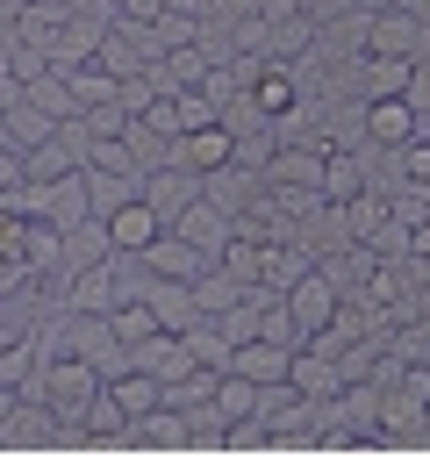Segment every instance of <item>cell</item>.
<instances>
[{
	"label": "cell",
	"mask_w": 430,
	"mask_h": 459,
	"mask_svg": "<svg viewBox=\"0 0 430 459\" xmlns=\"http://www.w3.org/2000/svg\"><path fill=\"white\" fill-rule=\"evenodd\" d=\"M229 373H244V380L272 387V380H287V373H294V344H272V337H244V344H236V359H229Z\"/></svg>",
	"instance_id": "7"
},
{
	"label": "cell",
	"mask_w": 430,
	"mask_h": 459,
	"mask_svg": "<svg viewBox=\"0 0 430 459\" xmlns=\"http://www.w3.org/2000/svg\"><path fill=\"white\" fill-rule=\"evenodd\" d=\"M229 158H236V129L229 122H201V129L179 136V165H194V172H215Z\"/></svg>",
	"instance_id": "9"
},
{
	"label": "cell",
	"mask_w": 430,
	"mask_h": 459,
	"mask_svg": "<svg viewBox=\"0 0 430 459\" xmlns=\"http://www.w3.org/2000/svg\"><path fill=\"white\" fill-rule=\"evenodd\" d=\"M287 380H294V387H301V394H308V402L322 409V402H337V394H344V359H330V351L301 344V351H294V373H287Z\"/></svg>",
	"instance_id": "5"
},
{
	"label": "cell",
	"mask_w": 430,
	"mask_h": 459,
	"mask_svg": "<svg viewBox=\"0 0 430 459\" xmlns=\"http://www.w3.org/2000/svg\"><path fill=\"white\" fill-rule=\"evenodd\" d=\"M14 402H22V387H14V380H0V423H7V409H14Z\"/></svg>",
	"instance_id": "21"
},
{
	"label": "cell",
	"mask_w": 430,
	"mask_h": 459,
	"mask_svg": "<svg viewBox=\"0 0 430 459\" xmlns=\"http://www.w3.org/2000/svg\"><path fill=\"white\" fill-rule=\"evenodd\" d=\"M201 194H208L215 208H229V215H251V194H258V179L244 172V158H229V165L201 172Z\"/></svg>",
	"instance_id": "13"
},
{
	"label": "cell",
	"mask_w": 430,
	"mask_h": 459,
	"mask_svg": "<svg viewBox=\"0 0 430 459\" xmlns=\"http://www.w3.org/2000/svg\"><path fill=\"white\" fill-rule=\"evenodd\" d=\"M172 230H179L186 244H201L208 258H222V244L236 237V215H229V208H215V201L201 194V201H186V208L172 215Z\"/></svg>",
	"instance_id": "4"
},
{
	"label": "cell",
	"mask_w": 430,
	"mask_h": 459,
	"mask_svg": "<svg viewBox=\"0 0 430 459\" xmlns=\"http://www.w3.org/2000/svg\"><path fill=\"white\" fill-rule=\"evenodd\" d=\"M143 179H150V172H129V165H86V201H93V215H115L122 201H136Z\"/></svg>",
	"instance_id": "10"
},
{
	"label": "cell",
	"mask_w": 430,
	"mask_h": 459,
	"mask_svg": "<svg viewBox=\"0 0 430 459\" xmlns=\"http://www.w3.org/2000/svg\"><path fill=\"white\" fill-rule=\"evenodd\" d=\"M0 122H7V143H22V151H36L43 136H57V115H50V108H36V100H29V86L0 108Z\"/></svg>",
	"instance_id": "12"
},
{
	"label": "cell",
	"mask_w": 430,
	"mask_h": 459,
	"mask_svg": "<svg viewBox=\"0 0 430 459\" xmlns=\"http://www.w3.org/2000/svg\"><path fill=\"white\" fill-rule=\"evenodd\" d=\"M100 222H108V244H115V251H150V237L165 230V215H158L143 194H136V201H122L115 215H100Z\"/></svg>",
	"instance_id": "6"
},
{
	"label": "cell",
	"mask_w": 430,
	"mask_h": 459,
	"mask_svg": "<svg viewBox=\"0 0 430 459\" xmlns=\"http://www.w3.org/2000/svg\"><path fill=\"white\" fill-rule=\"evenodd\" d=\"M136 258H143V265H150L158 280H201V273L215 265V258H208L201 244H186V237H179L172 222H165V230L150 237V251H136Z\"/></svg>",
	"instance_id": "2"
},
{
	"label": "cell",
	"mask_w": 430,
	"mask_h": 459,
	"mask_svg": "<svg viewBox=\"0 0 430 459\" xmlns=\"http://www.w3.org/2000/svg\"><path fill=\"white\" fill-rule=\"evenodd\" d=\"M258 394H265L258 380L222 373V380H215V409H222V423H229V430H236V423H251V416H258Z\"/></svg>",
	"instance_id": "16"
},
{
	"label": "cell",
	"mask_w": 430,
	"mask_h": 459,
	"mask_svg": "<svg viewBox=\"0 0 430 459\" xmlns=\"http://www.w3.org/2000/svg\"><path fill=\"white\" fill-rule=\"evenodd\" d=\"M408 100H416V108L430 115V50H423V57L408 65Z\"/></svg>",
	"instance_id": "20"
},
{
	"label": "cell",
	"mask_w": 430,
	"mask_h": 459,
	"mask_svg": "<svg viewBox=\"0 0 430 459\" xmlns=\"http://www.w3.org/2000/svg\"><path fill=\"white\" fill-rule=\"evenodd\" d=\"M251 100L272 115V129H280L287 115H301V86H294V72H280V65H265V72L251 79Z\"/></svg>",
	"instance_id": "15"
},
{
	"label": "cell",
	"mask_w": 430,
	"mask_h": 459,
	"mask_svg": "<svg viewBox=\"0 0 430 459\" xmlns=\"http://www.w3.org/2000/svg\"><path fill=\"white\" fill-rule=\"evenodd\" d=\"M143 201L172 222L186 201H201V172H194V165H165V172H150V179H143Z\"/></svg>",
	"instance_id": "11"
},
{
	"label": "cell",
	"mask_w": 430,
	"mask_h": 459,
	"mask_svg": "<svg viewBox=\"0 0 430 459\" xmlns=\"http://www.w3.org/2000/svg\"><path fill=\"white\" fill-rule=\"evenodd\" d=\"M366 50H380V57H423V22L408 7H380V14H366Z\"/></svg>",
	"instance_id": "3"
},
{
	"label": "cell",
	"mask_w": 430,
	"mask_h": 459,
	"mask_svg": "<svg viewBox=\"0 0 430 459\" xmlns=\"http://www.w3.org/2000/svg\"><path fill=\"white\" fill-rule=\"evenodd\" d=\"M330 208H344V201H358L366 194V172H358V158H330L322 165V186H315Z\"/></svg>",
	"instance_id": "19"
},
{
	"label": "cell",
	"mask_w": 430,
	"mask_h": 459,
	"mask_svg": "<svg viewBox=\"0 0 430 459\" xmlns=\"http://www.w3.org/2000/svg\"><path fill=\"white\" fill-rule=\"evenodd\" d=\"M408 65H416V57H380V50H366L351 79H358L366 100H380V93H408Z\"/></svg>",
	"instance_id": "14"
},
{
	"label": "cell",
	"mask_w": 430,
	"mask_h": 459,
	"mask_svg": "<svg viewBox=\"0 0 430 459\" xmlns=\"http://www.w3.org/2000/svg\"><path fill=\"white\" fill-rule=\"evenodd\" d=\"M64 172H79V158L64 151V136H43L36 151H22V179H64Z\"/></svg>",
	"instance_id": "18"
},
{
	"label": "cell",
	"mask_w": 430,
	"mask_h": 459,
	"mask_svg": "<svg viewBox=\"0 0 430 459\" xmlns=\"http://www.w3.org/2000/svg\"><path fill=\"white\" fill-rule=\"evenodd\" d=\"M430 129V115L408 100V93H380V100H366V143L373 151H401V143H416Z\"/></svg>",
	"instance_id": "1"
},
{
	"label": "cell",
	"mask_w": 430,
	"mask_h": 459,
	"mask_svg": "<svg viewBox=\"0 0 430 459\" xmlns=\"http://www.w3.org/2000/svg\"><path fill=\"white\" fill-rule=\"evenodd\" d=\"M122 143H129V158H136L143 172H165V165H179V136H165L150 115H129V122H122Z\"/></svg>",
	"instance_id": "8"
},
{
	"label": "cell",
	"mask_w": 430,
	"mask_h": 459,
	"mask_svg": "<svg viewBox=\"0 0 430 459\" xmlns=\"http://www.w3.org/2000/svg\"><path fill=\"white\" fill-rule=\"evenodd\" d=\"M36 7H72V0H36Z\"/></svg>",
	"instance_id": "22"
},
{
	"label": "cell",
	"mask_w": 430,
	"mask_h": 459,
	"mask_svg": "<svg viewBox=\"0 0 430 459\" xmlns=\"http://www.w3.org/2000/svg\"><path fill=\"white\" fill-rule=\"evenodd\" d=\"M108 323H115V337H122V344H143L150 330H165V323H158V308H150V294L115 301V308H108Z\"/></svg>",
	"instance_id": "17"
}]
</instances>
